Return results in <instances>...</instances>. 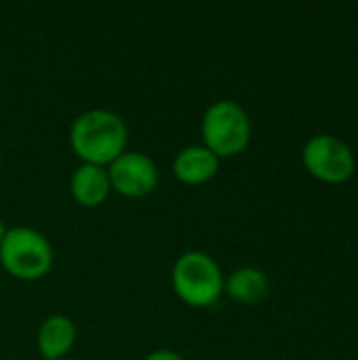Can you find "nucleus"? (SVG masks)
Segmentation results:
<instances>
[{
    "mask_svg": "<svg viewBox=\"0 0 358 360\" xmlns=\"http://www.w3.org/2000/svg\"><path fill=\"white\" fill-rule=\"evenodd\" d=\"M68 137L74 154L82 162L108 167L127 152L129 127L114 110L91 108L74 118Z\"/></svg>",
    "mask_w": 358,
    "mask_h": 360,
    "instance_id": "f257e3e1",
    "label": "nucleus"
},
{
    "mask_svg": "<svg viewBox=\"0 0 358 360\" xmlns=\"http://www.w3.org/2000/svg\"><path fill=\"white\" fill-rule=\"evenodd\" d=\"M224 274L219 264L205 251L181 253L171 270L175 295L192 308H209L224 293Z\"/></svg>",
    "mask_w": 358,
    "mask_h": 360,
    "instance_id": "f03ea898",
    "label": "nucleus"
},
{
    "mask_svg": "<svg viewBox=\"0 0 358 360\" xmlns=\"http://www.w3.org/2000/svg\"><path fill=\"white\" fill-rule=\"evenodd\" d=\"M53 262V245L42 232L30 226L6 228L0 243V264L11 276L19 281H38L51 272Z\"/></svg>",
    "mask_w": 358,
    "mask_h": 360,
    "instance_id": "7ed1b4c3",
    "label": "nucleus"
},
{
    "mask_svg": "<svg viewBox=\"0 0 358 360\" xmlns=\"http://www.w3.org/2000/svg\"><path fill=\"white\" fill-rule=\"evenodd\" d=\"M200 133L205 148L217 158H230L247 148L251 139V120L236 101L219 99L205 110Z\"/></svg>",
    "mask_w": 358,
    "mask_h": 360,
    "instance_id": "20e7f679",
    "label": "nucleus"
},
{
    "mask_svg": "<svg viewBox=\"0 0 358 360\" xmlns=\"http://www.w3.org/2000/svg\"><path fill=\"white\" fill-rule=\"evenodd\" d=\"M106 169L112 190L127 198H143L152 194L160 181V171L156 162L148 154L135 150L122 152Z\"/></svg>",
    "mask_w": 358,
    "mask_h": 360,
    "instance_id": "39448f33",
    "label": "nucleus"
},
{
    "mask_svg": "<svg viewBox=\"0 0 358 360\" xmlns=\"http://www.w3.org/2000/svg\"><path fill=\"white\" fill-rule=\"evenodd\" d=\"M306 169L325 181H344L354 171V156L346 143L331 135H317L304 148Z\"/></svg>",
    "mask_w": 358,
    "mask_h": 360,
    "instance_id": "423d86ee",
    "label": "nucleus"
},
{
    "mask_svg": "<svg viewBox=\"0 0 358 360\" xmlns=\"http://www.w3.org/2000/svg\"><path fill=\"white\" fill-rule=\"evenodd\" d=\"M219 171V158L203 143L181 148L173 158V173L186 186H203Z\"/></svg>",
    "mask_w": 358,
    "mask_h": 360,
    "instance_id": "0eeeda50",
    "label": "nucleus"
},
{
    "mask_svg": "<svg viewBox=\"0 0 358 360\" xmlns=\"http://www.w3.org/2000/svg\"><path fill=\"white\" fill-rule=\"evenodd\" d=\"M76 342V325L65 314L46 316L36 333V346L44 360L68 359Z\"/></svg>",
    "mask_w": 358,
    "mask_h": 360,
    "instance_id": "6e6552de",
    "label": "nucleus"
},
{
    "mask_svg": "<svg viewBox=\"0 0 358 360\" xmlns=\"http://www.w3.org/2000/svg\"><path fill=\"white\" fill-rule=\"evenodd\" d=\"M70 192L80 207L95 209V207L103 205L112 192L108 169L80 162L70 177Z\"/></svg>",
    "mask_w": 358,
    "mask_h": 360,
    "instance_id": "1a4fd4ad",
    "label": "nucleus"
},
{
    "mask_svg": "<svg viewBox=\"0 0 358 360\" xmlns=\"http://www.w3.org/2000/svg\"><path fill=\"white\" fill-rule=\"evenodd\" d=\"M268 276L253 266L236 268L224 281V291L238 304H257L268 293Z\"/></svg>",
    "mask_w": 358,
    "mask_h": 360,
    "instance_id": "9d476101",
    "label": "nucleus"
},
{
    "mask_svg": "<svg viewBox=\"0 0 358 360\" xmlns=\"http://www.w3.org/2000/svg\"><path fill=\"white\" fill-rule=\"evenodd\" d=\"M143 360H186L179 352H175V350H154V352H150L148 356Z\"/></svg>",
    "mask_w": 358,
    "mask_h": 360,
    "instance_id": "9b49d317",
    "label": "nucleus"
},
{
    "mask_svg": "<svg viewBox=\"0 0 358 360\" xmlns=\"http://www.w3.org/2000/svg\"><path fill=\"white\" fill-rule=\"evenodd\" d=\"M4 234H6V226L0 221V243H2V238H4Z\"/></svg>",
    "mask_w": 358,
    "mask_h": 360,
    "instance_id": "f8f14e48",
    "label": "nucleus"
},
{
    "mask_svg": "<svg viewBox=\"0 0 358 360\" xmlns=\"http://www.w3.org/2000/svg\"><path fill=\"white\" fill-rule=\"evenodd\" d=\"M0 167H2V150H0Z\"/></svg>",
    "mask_w": 358,
    "mask_h": 360,
    "instance_id": "ddd939ff",
    "label": "nucleus"
},
{
    "mask_svg": "<svg viewBox=\"0 0 358 360\" xmlns=\"http://www.w3.org/2000/svg\"><path fill=\"white\" fill-rule=\"evenodd\" d=\"M63 360H76V359H63Z\"/></svg>",
    "mask_w": 358,
    "mask_h": 360,
    "instance_id": "4468645a",
    "label": "nucleus"
}]
</instances>
